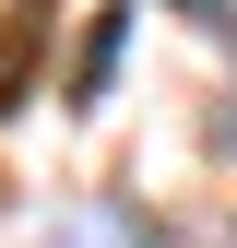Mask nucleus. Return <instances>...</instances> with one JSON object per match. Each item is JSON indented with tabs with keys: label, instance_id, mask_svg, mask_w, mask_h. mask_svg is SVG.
<instances>
[{
	"label": "nucleus",
	"instance_id": "1",
	"mask_svg": "<svg viewBox=\"0 0 237 248\" xmlns=\"http://www.w3.org/2000/svg\"><path fill=\"white\" fill-rule=\"evenodd\" d=\"M118 36H131V0H107V12H95V36H83V59H71V107H107V71H118Z\"/></svg>",
	"mask_w": 237,
	"mask_h": 248
},
{
	"label": "nucleus",
	"instance_id": "2",
	"mask_svg": "<svg viewBox=\"0 0 237 248\" xmlns=\"http://www.w3.org/2000/svg\"><path fill=\"white\" fill-rule=\"evenodd\" d=\"M48 248H154V236H142L131 213H71V225H59Z\"/></svg>",
	"mask_w": 237,
	"mask_h": 248
},
{
	"label": "nucleus",
	"instance_id": "3",
	"mask_svg": "<svg viewBox=\"0 0 237 248\" xmlns=\"http://www.w3.org/2000/svg\"><path fill=\"white\" fill-rule=\"evenodd\" d=\"M214 142H225V154H237V95H225V118H214Z\"/></svg>",
	"mask_w": 237,
	"mask_h": 248
},
{
	"label": "nucleus",
	"instance_id": "4",
	"mask_svg": "<svg viewBox=\"0 0 237 248\" xmlns=\"http://www.w3.org/2000/svg\"><path fill=\"white\" fill-rule=\"evenodd\" d=\"M178 12H225V0H178Z\"/></svg>",
	"mask_w": 237,
	"mask_h": 248
}]
</instances>
